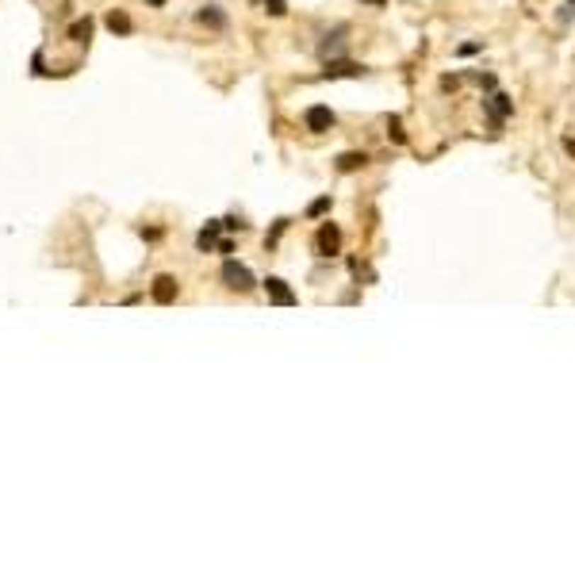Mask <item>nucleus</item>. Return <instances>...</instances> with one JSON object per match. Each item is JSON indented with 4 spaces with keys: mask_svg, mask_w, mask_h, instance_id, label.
Masks as SVG:
<instances>
[{
    "mask_svg": "<svg viewBox=\"0 0 575 575\" xmlns=\"http://www.w3.org/2000/svg\"><path fill=\"white\" fill-rule=\"evenodd\" d=\"M265 12L280 20V16H288V4H284V0H265Z\"/></svg>",
    "mask_w": 575,
    "mask_h": 575,
    "instance_id": "16",
    "label": "nucleus"
},
{
    "mask_svg": "<svg viewBox=\"0 0 575 575\" xmlns=\"http://www.w3.org/2000/svg\"><path fill=\"white\" fill-rule=\"evenodd\" d=\"M108 31H111V35H130V31H135V23H130L127 12L111 8V12H108Z\"/></svg>",
    "mask_w": 575,
    "mask_h": 575,
    "instance_id": "12",
    "label": "nucleus"
},
{
    "mask_svg": "<svg viewBox=\"0 0 575 575\" xmlns=\"http://www.w3.org/2000/svg\"><path fill=\"white\" fill-rule=\"evenodd\" d=\"M92 31H96V20H92V16H81V20L69 23V43L89 46V43H92Z\"/></svg>",
    "mask_w": 575,
    "mask_h": 575,
    "instance_id": "10",
    "label": "nucleus"
},
{
    "mask_svg": "<svg viewBox=\"0 0 575 575\" xmlns=\"http://www.w3.org/2000/svg\"><path fill=\"white\" fill-rule=\"evenodd\" d=\"M223 284L230 288V291H250V288H257V280H253V272L242 265V261H234V257H226L223 261Z\"/></svg>",
    "mask_w": 575,
    "mask_h": 575,
    "instance_id": "1",
    "label": "nucleus"
},
{
    "mask_svg": "<svg viewBox=\"0 0 575 575\" xmlns=\"http://www.w3.org/2000/svg\"><path fill=\"white\" fill-rule=\"evenodd\" d=\"M564 150H568V154L575 157V138H564Z\"/></svg>",
    "mask_w": 575,
    "mask_h": 575,
    "instance_id": "21",
    "label": "nucleus"
},
{
    "mask_svg": "<svg viewBox=\"0 0 575 575\" xmlns=\"http://www.w3.org/2000/svg\"><path fill=\"white\" fill-rule=\"evenodd\" d=\"M326 211H330V196H318V200L307 207V215H311V219H318V215H326Z\"/></svg>",
    "mask_w": 575,
    "mask_h": 575,
    "instance_id": "15",
    "label": "nucleus"
},
{
    "mask_svg": "<svg viewBox=\"0 0 575 575\" xmlns=\"http://www.w3.org/2000/svg\"><path fill=\"white\" fill-rule=\"evenodd\" d=\"M361 165H369V154H361V150H350V154L337 157V173H357Z\"/></svg>",
    "mask_w": 575,
    "mask_h": 575,
    "instance_id": "13",
    "label": "nucleus"
},
{
    "mask_svg": "<svg viewBox=\"0 0 575 575\" xmlns=\"http://www.w3.org/2000/svg\"><path fill=\"white\" fill-rule=\"evenodd\" d=\"M388 135H391V143H399V146L407 143V130H403V119H399V116L388 119Z\"/></svg>",
    "mask_w": 575,
    "mask_h": 575,
    "instance_id": "14",
    "label": "nucleus"
},
{
    "mask_svg": "<svg viewBox=\"0 0 575 575\" xmlns=\"http://www.w3.org/2000/svg\"><path fill=\"white\" fill-rule=\"evenodd\" d=\"M265 291H269V303H277V307H296L299 303V296L291 291V284H288V280H280V277H269Z\"/></svg>",
    "mask_w": 575,
    "mask_h": 575,
    "instance_id": "5",
    "label": "nucleus"
},
{
    "mask_svg": "<svg viewBox=\"0 0 575 575\" xmlns=\"http://www.w3.org/2000/svg\"><path fill=\"white\" fill-rule=\"evenodd\" d=\"M177 291H181V284H177V277H169V272H162V277H154V284H150V296H154V303L169 307L177 299Z\"/></svg>",
    "mask_w": 575,
    "mask_h": 575,
    "instance_id": "6",
    "label": "nucleus"
},
{
    "mask_svg": "<svg viewBox=\"0 0 575 575\" xmlns=\"http://www.w3.org/2000/svg\"><path fill=\"white\" fill-rule=\"evenodd\" d=\"M476 81H479V84H484V89H487V92H495V77H491V73H476Z\"/></svg>",
    "mask_w": 575,
    "mask_h": 575,
    "instance_id": "18",
    "label": "nucleus"
},
{
    "mask_svg": "<svg viewBox=\"0 0 575 575\" xmlns=\"http://www.w3.org/2000/svg\"><path fill=\"white\" fill-rule=\"evenodd\" d=\"M303 123H307L311 135H326V130L334 127L337 119H334V111H330L326 104H311V108L303 111Z\"/></svg>",
    "mask_w": 575,
    "mask_h": 575,
    "instance_id": "3",
    "label": "nucleus"
},
{
    "mask_svg": "<svg viewBox=\"0 0 575 575\" xmlns=\"http://www.w3.org/2000/svg\"><path fill=\"white\" fill-rule=\"evenodd\" d=\"M364 65L361 62H350V58H330V62H323V73L318 77L323 81H337V77H364Z\"/></svg>",
    "mask_w": 575,
    "mask_h": 575,
    "instance_id": "2",
    "label": "nucleus"
},
{
    "mask_svg": "<svg viewBox=\"0 0 575 575\" xmlns=\"http://www.w3.org/2000/svg\"><path fill=\"white\" fill-rule=\"evenodd\" d=\"M242 226H246L242 219H223V230H242Z\"/></svg>",
    "mask_w": 575,
    "mask_h": 575,
    "instance_id": "19",
    "label": "nucleus"
},
{
    "mask_svg": "<svg viewBox=\"0 0 575 575\" xmlns=\"http://www.w3.org/2000/svg\"><path fill=\"white\" fill-rule=\"evenodd\" d=\"M364 4H372V8H384V4H388V0H364Z\"/></svg>",
    "mask_w": 575,
    "mask_h": 575,
    "instance_id": "23",
    "label": "nucleus"
},
{
    "mask_svg": "<svg viewBox=\"0 0 575 575\" xmlns=\"http://www.w3.org/2000/svg\"><path fill=\"white\" fill-rule=\"evenodd\" d=\"M571 4H575V0H571Z\"/></svg>",
    "mask_w": 575,
    "mask_h": 575,
    "instance_id": "24",
    "label": "nucleus"
},
{
    "mask_svg": "<svg viewBox=\"0 0 575 575\" xmlns=\"http://www.w3.org/2000/svg\"><path fill=\"white\" fill-rule=\"evenodd\" d=\"M345 35H350L345 27H334V31H330L326 39L318 43V58H323V62H330V58H342V50H345Z\"/></svg>",
    "mask_w": 575,
    "mask_h": 575,
    "instance_id": "7",
    "label": "nucleus"
},
{
    "mask_svg": "<svg viewBox=\"0 0 575 575\" xmlns=\"http://www.w3.org/2000/svg\"><path fill=\"white\" fill-rule=\"evenodd\" d=\"M215 250H219V253H234V242L230 238H219V246H215Z\"/></svg>",
    "mask_w": 575,
    "mask_h": 575,
    "instance_id": "20",
    "label": "nucleus"
},
{
    "mask_svg": "<svg viewBox=\"0 0 575 575\" xmlns=\"http://www.w3.org/2000/svg\"><path fill=\"white\" fill-rule=\"evenodd\" d=\"M484 108L491 111V119H495V127L503 123V119H510L514 116V100L506 96V92H491V96L484 100Z\"/></svg>",
    "mask_w": 575,
    "mask_h": 575,
    "instance_id": "8",
    "label": "nucleus"
},
{
    "mask_svg": "<svg viewBox=\"0 0 575 575\" xmlns=\"http://www.w3.org/2000/svg\"><path fill=\"white\" fill-rule=\"evenodd\" d=\"M196 23L211 27V31H226V12L219 4H203L200 12H196Z\"/></svg>",
    "mask_w": 575,
    "mask_h": 575,
    "instance_id": "9",
    "label": "nucleus"
},
{
    "mask_svg": "<svg viewBox=\"0 0 575 575\" xmlns=\"http://www.w3.org/2000/svg\"><path fill=\"white\" fill-rule=\"evenodd\" d=\"M146 4H150V8H165L169 0H146Z\"/></svg>",
    "mask_w": 575,
    "mask_h": 575,
    "instance_id": "22",
    "label": "nucleus"
},
{
    "mask_svg": "<svg viewBox=\"0 0 575 575\" xmlns=\"http://www.w3.org/2000/svg\"><path fill=\"white\" fill-rule=\"evenodd\" d=\"M219 230H223V219H211L200 234H196V250H200V253H211L215 246H219Z\"/></svg>",
    "mask_w": 575,
    "mask_h": 575,
    "instance_id": "11",
    "label": "nucleus"
},
{
    "mask_svg": "<svg viewBox=\"0 0 575 575\" xmlns=\"http://www.w3.org/2000/svg\"><path fill=\"white\" fill-rule=\"evenodd\" d=\"M315 250H318V257H334V253L342 250V230H337V223H323V226H318Z\"/></svg>",
    "mask_w": 575,
    "mask_h": 575,
    "instance_id": "4",
    "label": "nucleus"
},
{
    "mask_svg": "<svg viewBox=\"0 0 575 575\" xmlns=\"http://www.w3.org/2000/svg\"><path fill=\"white\" fill-rule=\"evenodd\" d=\"M31 73H35V77H46V65H43V50H35V58H31Z\"/></svg>",
    "mask_w": 575,
    "mask_h": 575,
    "instance_id": "17",
    "label": "nucleus"
}]
</instances>
